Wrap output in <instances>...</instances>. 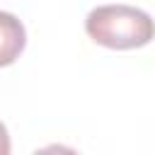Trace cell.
Masks as SVG:
<instances>
[{
    "instance_id": "cell-1",
    "label": "cell",
    "mask_w": 155,
    "mask_h": 155,
    "mask_svg": "<svg viewBox=\"0 0 155 155\" xmlns=\"http://www.w3.org/2000/svg\"><path fill=\"white\" fill-rule=\"evenodd\" d=\"M85 29L90 39L107 48H138L155 39V22L148 12L131 5H102L94 7Z\"/></svg>"
},
{
    "instance_id": "cell-2",
    "label": "cell",
    "mask_w": 155,
    "mask_h": 155,
    "mask_svg": "<svg viewBox=\"0 0 155 155\" xmlns=\"http://www.w3.org/2000/svg\"><path fill=\"white\" fill-rule=\"evenodd\" d=\"M24 44H27L24 24L15 15L0 10V68L15 63L24 51Z\"/></svg>"
},
{
    "instance_id": "cell-3",
    "label": "cell",
    "mask_w": 155,
    "mask_h": 155,
    "mask_svg": "<svg viewBox=\"0 0 155 155\" xmlns=\"http://www.w3.org/2000/svg\"><path fill=\"white\" fill-rule=\"evenodd\" d=\"M7 153H10V136H7L5 124L0 121V155H7Z\"/></svg>"
}]
</instances>
